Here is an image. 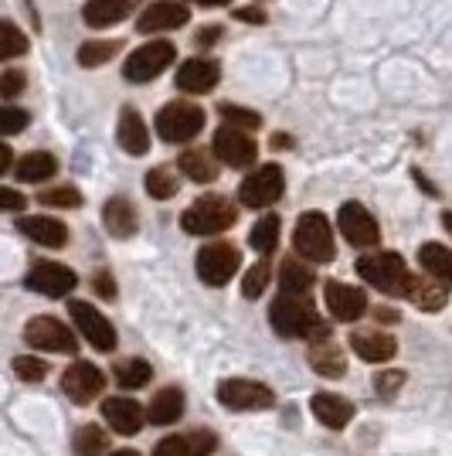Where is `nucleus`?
Segmentation results:
<instances>
[{
    "label": "nucleus",
    "instance_id": "f257e3e1",
    "mask_svg": "<svg viewBox=\"0 0 452 456\" xmlns=\"http://www.w3.org/2000/svg\"><path fill=\"white\" fill-rule=\"evenodd\" d=\"M269 323L279 338H303L310 344L330 341V323L317 314L310 297H300V293H279L269 310Z\"/></svg>",
    "mask_w": 452,
    "mask_h": 456
},
{
    "label": "nucleus",
    "instance_id": "f03ea898",
    "mask_svg": "<svg viewBox=\"0 0 452 456\" xmlns=\"http://www.w3.org/2000/svg\"><path fill=\"white\" fill-rule=\"evenodd\" d=\"M235 222H238V208H235V201H228L225 194H201L181 215V228L188 235H222Z\"/></svg>",
    "mask_w": 452,
    "mask_h": 456
},
{
    "label": "nucleus",
    "instance_id": "7ed1b4c3",
    "mask_svg": "<svg viewBox=\"0 0 452 456\" xmlns=\"http://www.w3.org/2000/svg\"><path fill=\"white\" fill-rule=\"evenodd\" d=\"M293 248L306 263H330L337 256L334 228H330L323 211H303L300 222H296V232H293Z\"/></svg>",
    "mask_w": 452,
    "mask_h": 456
},
{
    "label": "nucleus",
    "instance_id": "20e7f679",
    "mask_svg": "<svg viewBox=\"0 0 452 456\" xmlns=\"http://www.w3.org/2000/svg\"><path fill=\"white\" fill-rule=\"evenodd\" d=\"M358 273L364 283H371L375 289L388 293V297H405L408 283H412V273L405 266V259L398 252H375V256H364L358 263Z\"/></svg>",
    "mask_w": 452,
    "mask_h": 456
},
{
    "label": "nucleus",
    "instance_id": "39448f33",
    "mask_svg": "<svg viewBox=\"0 0 452 456\" xmlns=\"http://www.w3.org/2000/svg\"><path fill=\"white\" fill-rule=\"evenodd\" d=\"M201 130H205V110L194 102L177 99L157 110V136L164 143H190Z\"/></svg>",
    "mask_w": 452,
    "mask_h": 456
},
{
    "label": "nucleus",
    "instance_id": "423d86ee",
    "mask_svg": "<svg viewBox=\"0 0 452 456\" xmlns=\"http://www.w3.org/2000/svg\"><path fill=\"white\" fill-rule=\"evenodd\" d=\"M177 61V48H174V41H147V45H140L130 58H126V65H123V78L126 82H136V86H143V82H153L157 76H164V69H170Z\"/></svg>",
    "mask_w": 452,
    "mask_h": 456
},
{
    "label": "nucleus",
    "instance_id": "0eeeda50",
    "mask_svg": "<svg viewBox=\"0 0 452 456\" xmlns=\"http://www.w3.org/2000/svg\"><path fill=\"white\" fill-rule=\"evenodd\" d=\"M286 191V174L279 164H262L259 171L246 174V181L238 184V201L246 208H269L283 198Z\"/></svg>",
    "mask_w": 452,
    "mask_h": 456
},
{
    "label": "nucleus",
    "instance_id": "6e6552de",
    "mask_svg": "<svg viewBox=\"0 0 452 456\" xmlns=\"http://www.w3.org/2000/svg\"><path fill=\"white\" fill-rule=\"evenodd\" d=\"M218 399L225 409H235V412H262V409L276 405V392L262 381L228 379L218 385Z\"/></svg>",
    "mask_w": 452,
    "mask_h": 456
},
{
    "label": "nucleus",
    "instance_id": "1a4fd4ad",
    "mask_svg": "<svg viewBox=\"0 0 452 456\" xmlns=\"http://www.w3.org/2000/svg\"><path fill=\"white\" fill-rule=\"evenodd\" d=\"M194 266H198L201 283L225 286L228 280L238 273V266H242V256H238V248L231 246V242H207V246H201V252H198Z\"/></svg>",
    "mask_w": 452,
    "mask_h": 456
},
{
    "label": "nucleus",
    "instance_id": "9d476101",
    "mask_svg": "<svg viewBox=\"0 0 452 456\" xmlns=\"http://www.w3.org/2000/svg\"><path fill=\"white\" fill-rule=\"evenodd\" d=\"M211 151L222 164L235 167V171H246L259 160V143L238 126H218L211 136Z\"/></svg>",
    "mask_w": 452,
    "mask_h": 456
},
{
    "label": "nucleus",
    "instance_id": "9b49d317",
    "mask_svg": "<svg viewBox=\"0 0 452 456\" xmlns=\"http://www.w3.org/2000/svg\"><path fill=\"white\" fill-rule=\"evenodd\" d=\"M69 314H72L76 327L82 330V338L93 344L95 351H102V354L116 351V327L109 323V317H106L102 310H95V306L85 304V300H72V304H69Z\"/></svg>",
    "mask_w": 452,
    "mask_h": 456
},
{
    "label": "nucleus",
    "instance_id": "f8f14e48",
    "mask_svg": "<svg viewBox=\"0 0 452 456\" xmlns=\"http://www.w3.org/2000/svg\"><path fill=\"white\" fill-rule=\"evenodd\" d=\"M24 341L38 351H52V354H76L78 341L76 334L58 321V317H35L24 327Z\"/></svg>",
    "mask_w": 452,
    "mask_h": 456
},
{
    "label": "nucleus",
    "instance_id": "ddd939ff",
    "mask_svg": "<svg viewBox=\"0 0 452 456\" xmlns=\"http://www.w3.org/2000/svg\"><path fill=\"white\" fill-rule=\"evenodd\" d=\"M337 228L354 248H375L381 242V228H377L375 215L364 208V205H358V201H347L340 208Z\"/></svg>",
    "mask_w": 452,
    "mask_h": 456
},
{
    "label": "nucleus",
    "instance_id": "4468645a",
    "mask_svg": "<svg viewBox=\"0 0 452 456\" xmlns=\"http://www.w3.org/2000/svg\"><path fill=\"white\" fill-rule=\"evenodd\" d=\"M102 388H106V375H102V368L93 362L69 364L65 375H61V392L72 402H78V405H89L93 399H99Z\"/></svg>",
    "mask_w": 452,
    "mask_h": 456
},
{
    "label": "nucleus",
    "instance_id": "2eb2a0df",
    "mask_svg": "<svg viewBox=\"0 0 452 456\" xmlns=\"http://www.w3.org/2000/svg\"><path fill=\"white\" fill-rule=\"evenodd\" d=\"M323 300H327L330 317L340 323H354L367 314V293L358 289V286L340 283V280H327L323 283Z\"/></svg>",
    "mask_w": 452,
    "mask_h": 456
},
{
    "label": "nucleus",
    "instance_id": "dca6fc26",
    "mask_svg": "<svg viewBox=\"0 0 452 456\" xmlns=\"http://www.w3.org/2000/svg\"><path fill=\"white\" fill-rule=\"evenodd\" d=\"M24 283H28V289L41 293V297L58 300V297H69V293L76 289L78 276L69 266H61V263H38V266L28 273Z\"/></svg>",
    "mask_w": 452,
    "mask_h": 456
},
{
    "label": "nucleus",
    "instance_id": "f3484780",
    "mask_svg": "<svg viewBox=\"0 0 452 456\" xmlns=\"http://www.w3.org/2000/svg\"><path fill=\"white\" fill-rule=\"evenodd\" d=\"M190 20V11L177 0H157L147 11H140L136 31L140 35H160V31H177Z\"/></svg>",
    "mask_w": 452,
    "mask_h": 456
},
{
    "label": "nucleus",
    "instance_id": "a211bd4d",
    "mask_svg": "<svg viewBox=\"0 0 452 456\" xmlns=\"http://www.w3.org/2000/svg\"><path fill=\"white\" fill-rule=\"evenodd\" d=\"M222 82V65L211 58H188L177 69V89L190 95H207Z\"/></svg>",
    "mask_w": 452,
    "mask_h": 456
},
{
    "label": "nucleus",
    "instance_id": "6ab92c4d",
    "mask_svg": "<svg viewBox=\"0 0 452 456\" xmlns=\"http://www.w3.org/2000/svg\"><path fill=\"white\" fill-rule=\"evenodd\" d=\"M102 419L109 422V429L119 433V436H136L147 422V412L140 409L136 399H123V395H113V399L102 402Z\"/></svg>",
    "mask_w": 452,
    "mask_h": 456
},
{
    "label": "nucleus",
    "instance_id": "aec40b11",
    "mask_svg": "<svg viewBox=\"0 0 452 456\" xmlns=\"http://www.w3.org/2000/svg\"><path fill=\"white\" fill-rule=\"evenodd\" d=\"M347 344L354 347V354H358L360 362L367 364H384L398 354V341L391 334H384V330H354Z\"/></svg>",
    "mask_w": 452,
    "mask_h": 456
},
{
    "label": "nucleus",
    "instance_id": "412c9836",
    "mask_svg": "<svg viewBox=\"0 0 452 456\" xmlns=\"http://www.w3.org/2000/svg\"><path fill=\"white\" fill-rule=\"evenodd\" d=\"M18 232L44 248H61L69 242V225L52 218V215H28V218H18Z\"/></svg>",
    "mask_w": 452,
    "mask_h": 456
},
{
    "label": "nucleus",
    "instance_id": "4be33fe9",
    "mask_svg": "<svg viewBox=\"0 0 452 456\" xmlns=\"http://www.w3.org/2000/svg\"><path fill=\"white\" fill-rule=\"evenodd\" d=\"M116 143L123 147V153H130V157H143V153L150 151V130H147L140 110L123 106V113H119V130H116Z\"/></svg>",
    "mask_w": 452,
    "mask_h": 456
},
{
    "label": "nucleus",
    "instance_id": "5701e85b",
    "mask_svg": "<svg viewBox=\"0 0 452 456\" xmlns=\"http://www.w3.org/2000/svg\"><path fill=\"white\" fill-rule=\"evenodd\" d=\"M177 171L198 184H211V181H218V157L211 147H190L177 157Z\"/></svg>",
    "mask_w": 452,
    "mask_h": 456
},
{
    "label": "nucleus",
    "instance_id": "b1692460",
    "mask_svg": "<svg viewBox=\"0 0 452 456\" xmlns=\"http://www.w3.org/2000/svg\"><path fill=\"white\" fill-rule=\"evenodd\" d=\"M405 297H408L418 310H425V314H439L442 306L449 304V289L439 283V280H432V276H412Z\"/></svg>",
    "mask_w": 452,
    "mask_h": 456
},
{
    "label": "nucleus",
    "instance_id": "393cba45",
    "mask_svg": "<svg viewBox=\"0 0 452 456\" xmlns=\"http://www.w3.org/2000/svg\"><path fill=\"white\" fill-rule=\"evenodd\" d=\"M313 416L320 419L327 429H343L354 419V405L343 395H334V392H317L313 395Z\"/></svg>",
    "mask_w": 452,
    "mask_h": 456
},
{
    "label": "nucleus",
    "instance_id": "a878e982",
    "mask_svg": "<svg viewBox=\"0 0 452 456\" xmlns=\"http://www.w3.org/2000/svg\"><path fill=\"white\" fill-rule=\"evenodd\" d=\"M102 225H106V232L113 239H130V235H136V228H140L136 208H133L126 198H109L106 208H102Z\"/></svg>",
    "mask_w": 452,
    "mask_h": 456
},
{
    "label": "nucleus",
    "instance_id": "bb28decb",
    "mask_svg": "<svg viewBox=\"0 0 452 456\" xmlns=\"http://www.w3.org/2000/svg\"><path fill=\"white\" fill-rule=\"evenodd\" d=\"M133 4L130 0H89L82 7V18L89 28H116L130 18Z\"/></svg>",
    "mask_w": 452,
    "mask_h": 456
},
{
    "label": "nucleus",
    "instance_id": "cd10ccee",
    "mask_svg": "<svg viewBox=\"0 0 452 456\" xmlns=\"http://www.w3.org/2000/svg\"><path fill=\"white\" fill-rule=\"evenodd\" d=\"M310 368L323 375V379H343V371H347V358H343V351H340V344L330 341H317L310 344Z\"/></svg>",
    "mask_w": 452,
    "mask_h": 456
},
{
    "label": "nucleus",
    "instance_id": "c85d7f7f",
    "mask_svg": "<svg viewBox=\"0 0 452 456\" xmlns=\"http://www.w3.org/2000/svg\"><path fill=\"white\" fill-rule=\"evenodd\" d=\"M55 174H58V160H55V153H48V151L24 153L18 160V167H14V177L24 181V184H41V181H48V177H55Z\"/></svg>",
    "mask_w": 452,
    "mask_h": 456
},
{
    "label": "nucleus",
    "instance_id": "c756f323",
    "mask_svg": "<svg viewBox=\"0 0 452 456\" xmlns=\"http://www.w3.org/2000/svg\"><path fill=\"white\" fill-rule=\"evenodd\" d=\"M418 263L425 269V276H432L446 289H452V248L439 246V242H425L418 248Z\"/></svg>",
    "mask_w": 452,
    "mask_h": 456
},
{
    "label": "nucleus",
    "instance_id": "7c9ffc66",
    "mask_svg": "<svg viewBox=\"0 0 452 456\" xmlns=\"http://www.w3.org/2000/svg\"><path fill=\"white\" fill-rule=\"evenodd\" d=\"M184 416V392L181 388H160L157 395H153L150 409H147V419H150L153 426H170V422H177V419Z\"/></svg>",
    "mask_w": 452,
    "mask_h": 456
},
{
    "label": "nucleus",
    "instance_id": "2f4dec72",
    "mask_svg": "<svg viewBox=\"0 0 452 456\" xmlns=\"http://www.w3.org/2000/svg\"><path fill=\"white\" fill-rule=\"evenodd\" d=\"M313 283H317L313 269L306 266V263H300V256H286L283 266H279V286H283V293H300V297H306Z\"/></svg>",
    "mask_w": 452,
    "mask_h": 456
},
{
    "label": "nucleus",
    "instance_id": "473e14b6",
    "mask_svg": "<svg viewBox=\"0 0 452 456\" xmlns=\"http://www.w3.org/2000/svg\"><path fill=\"white\" fill-rule=\"evenodd\" d=\"M279 228H283L279 215H262L255 222V228H252V235H248V246L255 248V252H262V256L276 252V246H279Z\"/></svg>",
    "mask_w": 452,
    "mask_h": 456
},
{
    "label": "nucleus",
    "instance_id": "72a5a7b5",
    "mask_svg": "<svg viewBox=\"0 0 452 456\" xmlns=\"http://www.w3.org/2000/svg\"><path fill=\"white\" fill-rule=\"evenodd\" d=\"M113 371H116V381H119L123 388H143V385H150V379H153L150 362H143V358H126V362L116 364Z\"/></svg>",
    "mask_w": 452,
    "mask_h": 456
},
{
    "label": "nucleus",
    "instance_id": "f704fd0d",
    "mask_svg": "<svg viewBox=\"0 0 452 456\" xmlns=\"http://www.w3.org/2000/svg\"><path fill=\"white\" fill-rule=\"evenodd\" d=\"M109 450V433L95 422H85L76 433V453L78 456H102Z\"/></svg>",
    "mask_w": 452,
    "mask_h": 456
},
{
    "label": "nucleus",
    "instance_id": "c9c22d12",
    "mask_svg": "<svg viewBox=\"0 0 452 456\" xmlns=\"http://www.w3.org/2000/svg\"><path fill=\"white\" fill-rule=\"evenodd\" d=\"M177 191H181V177L170 171V167H153L147 174V194L157 198V201H167Z\"/></svg>",
    "mask_w": 452,
    "mask_h": 456
},
{
    "label": "nucleus",
    "instance_id": "e433bc0d",
    "mask_svg": "<svg viewBox=\"0 0 452 456\" xmlns=\"http://www.w3.org/2000/svg\"><path fill=\"white\" fill-rule=\"evenodd\" d=\"M119 48H123L119 41H85V45L78 48V65H82V69H99V65H106Z\"/></svg>",
    "mask_w": 452,
    "mask_h": 456
},
{
    "label": "nucleus",
    "instance_id": "4c0bfd02",
    "mask_svg": "<svg viewBox=\"0 0 452 456\" xmlns=\"http://www.w3.org/2000/svg\"><path fill=\"white\" fill-rule=\"evenodd\" d=\"M0 61H14V58H20L24 52H28V35L20 31L14 20H4L0 24Z\"/></svg>",
    "mask_w": 452,
    "mask_h": 456
},
{
    "label": "nucleus",
    "instance_id": "58836bf2",
    "mask_svg": "<svg viewBox=\"0 0 452 456\" xmlns=\"http://www.w3.org/2000/svg\"><path fill=\"white\" fill-rule=\"evenodd\" d=\"M38 201L44 208H78V205H82V194H78L72 184H55V188L41 191Z\"/></svg>",
    "mask_w": 452,
    "mask_h": 456
},
{
    "label": "nucleus",
    "instance_id": "ea45409f",
    "mask_svg": "<svg viewBox=\"0 0 452 456\" xmlns=\"http://www.w3.org/2000/svg\"><path fill=\"white\" fill-rule=\"evenodd\" d=\"M222 119H228V126H238V130H259L262 126V116L246 106H235V102H222Z\"/></svg>",
    "mask_w": 452,
    "mask_h": 456
},
{
    "label": "nucleus",
    "instance_id": "a19ab883",
    "mask_svg": "<svg viewBox=\"0 0 452 456\" xmlns=\"http://www.w3.org/2000/svg\"><path fill=\"white\" fill-rule=\"evenodd\" d=\"M272 280V269L269 263H255L252 269H246V280H242V297L246 300H259L265 293V286Z\"/></svg>",
    "mask_w": 452,
    "mask_h": 456
},
{
    "label": "nucleus",
    "instance_id": "79ce46f5",
    "mask_svg": "<svg viewBox=\"0 0 452 456\" xmlns=\"http://www.w3.org/2000/svg\"><path fill=\"white\" fill-rule=\"evenodd\" d=\"M14 375L20 381H44L48 364L41 362V358H31V354H20V358H14Z\"/></svg>",
    "mask_w": 452,
    "mask_h": 456
},
{
    "label": "nucleus",
    "instance_id": "37998d69",
    "mask_svg": "<svg viewBox=\"0 0 452 456\" xmlns=\"http://www.w3.org/2000/svg\"><path fill=\"white\" fill-rule=\"evenodd\" d=\"M28 123H31V116L18 110V106H4L0 110V134L4 136H14L20 130H28Z\"/></svg>",
    "mask_w": 452,
    "mask_h": 456
},
{
    "label": "nucleus",
    "instance_id": "c03bdc74",
    "mask_svg": "<svg viewBox=\"0 0 452 456\" xmlns=\"http://www.w3.org/2000/svg\"><path fill=\"white\" fill-rule=\"evenodd\" d=\"M401 385H405V371H398V368H388V371H377L375 375V392L381 399H391Z\"/></svg>",
    "mask_w": 452,
    "mask_h": 456
},
{
    "label": "nucleus",
    "instance_id": "a18cd8bd",
    "mask_svg": "<svg viewBox=\"0 0 452 456\" xmlns=\"http://www.w3.org/2000/svg\"><path fill=\"white\" fill-rule=\"evenodd\" d=\"M28 89V76L20 72V69H4L0 72V95L4 99H14V95H20Z\"/></svg>",
    "mask_w": 452,
    "mask_h": 456
},
{
    "label": "nucleus",
    "instance_id": "49530a36",
    "mask_svg": "<svg viewBox=\"0 0 452 456\" xmlns=\"http://www.w3.org/2000/svg\"><path fill=\"white\" fill-rule=\"evenodd\" d=\"M150 456H190V453H188V436L181 433V436L160 439V443L153 446V453H150Z\"/></svg>",
    "mask_w": 452,
    "mask_h": 456
},
{
    "label": "nucleus",
    "instance_id": "de8ad7c7",
    "mask_svg": "<svg viewBox=\"0 0 452 456\" xmlns=\"http://www.w3.org/2000/svg\"><path fill=\"white\" fill-rule=\"evenodd\" d=\"M93 289L95 297H102V300H116V280L109 269H99L93 276Z\"/></svg>",
    "mask_w": 452,
    "mask_h": 456
},
{
    "label": "nucleus",
    "instance_id": "09e8293b",
    "mask_svg": "<svg viewBox=\"0 0 452 456\" xmlns=\"http://www.w3.org/2000/svg\"><path fill=\"white\" fill-rule=\"evenodd\" d=\"M222 35H225V28H222V24H207V28H201V31H198V48H214V45H218V41H222Z\"/></svg>",
    "mask_w": 452,
    "mask_h": 456
},
{
    "label": "nucleus",
    "instance_id": "8fccbe9b",
    "mask_svg": "<svg viewBox=\"0 0 452 456\" xmlns=\"http://www.w3.org/2000/svg\"><path fill=\"white\" fill-rule=\"evenodd\" d=\"M24 205H28L24 194H18L14 188H0V208L4 211H20Z\"/></svg>",
    "mask_w": 452,
    "mask_h": 456
},
{
    "label": "nucleus",
    "instance_id": "3c124183",
    "mask_svg": "<svg viewBox=\"0 0 452 456\" xmlns=\"http://www.w3.org/2000/svg\"><path fill=\"white\" fill-rule=\"evenodd\" d=\"M235 20H248V24H265V14L259 7H242V11H235Z\"/></svg>",
    "mask_w": 452,
    "mask_h": 456
},
{
    "label": "nucleus",
    "instance_id": "603ef678",
    "mask_svg": "<svg viewBox=\"0 0 452 456\" xmlns=\"http://www.w3.org/2000/svg\"><path fill=\"white\" fill-rule=\"evenodd\" d=\"M14 153H11V147L7 143H0V174H14Z\"/></svg>",
    "mask_w": 452,
    "mask_h": 456
},
{
    "label": "nucleus",
    "instance_id": "864d4df0",
    "mask_svg": "<svg viewBox=\"0 0 452 456\" xmlns=\"http://www.w3.org/2000/svg\"><path fill=\"white\" fill-rule=\"evenodd\" d=\"M272 147H276V151H289V147H293V136H289V134H272Z\"/></svg>",
    "mask_w": 452,
    "mask_h": 456
},
{
    "label": "nucleus",
    "instance_id": "5fc2aeb1",
    "mask_svg": "<svg viewBox=\"0 0 452 456\" xmlns=\"http://www.w3.org/2000/svg\"><path fill=\"white\" fill-rule=\"evenodd\" d=\"M375 317H377L381 323H398V310H391V306H381V310H377Z\"/></svg>",
    "mask_w": 452,
    "mask_h": 456
},
{
    "label": "nucleus",
    "instance_id": "6e6d98bb",
    "mask_svg": "<svg viewBox=\"0 0 452 456\" xmlns=\"http://www.w3.org/2000/svg\"><path fill=\"white\" fill-rule=\"evenodd\" d=\"M188 4H198V7H228L231 0H188Z\"/></svg>",
    "mask_w": 452,
    "mask_h": 456
},
{
    "label": "nucleus",
    "instance_id": "4d7b16f0",
    "mask_svg": "<svg viewBox=\"0 0 452 456\" xmlns=\"http://www.w3.org/2000/svg\"><path fill=\"white\" fill-rule=\"evenodd\" d=\"M442 225H446V232L452 235V211H446V215H442Z\"/></svg>",
    "mask_w": 452,
    "mask_h": 456
},
{
    "label": "nucleus",
    "instance_id": "13d9d810",
    "mask_svg": "<svg viewBox=\"0 0 452 456\" xmlns=\"http://www.w3.org/2000/svg\"><path fill=\"white\" fill-rule=\"evenodd\" d=\"M109 456H140V453H136V450H113Z\"/></svg>",
    "mask_w": 452,
    "mask_h": 456
}]
</instances>
